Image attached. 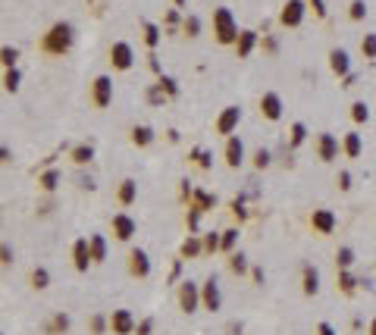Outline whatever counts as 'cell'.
<instances>
[{
  "label": "cell",
  "instance_id": "1",
  "mask_svg": "<svg viewBox=\"0 0 376 335\" xmlns=\"http://www.w3.org/2000/svg\"><path fill=\"white\" fill-rule=\"evenodd\" d=\"M213 35H217L220 44H232V41H238V35H242L235 28V19H232V13L226 7L213 10Z\"/></svg>",
  "mask_w": 376,
  "mask_h": 335
},
{
  "label": "cell",
  "instance_id": "2",
  "mask_svg": "<svg viewBox=\"0 0 376 335\" xmlns=\"http://www.w3.org/2000/svg\"><path fill=\"white\" fill-rule=\"evenodd\" d=\"M69 47H73V25L69 22H57L44 35V50L47 53H66Z\"/></svg>",
  "mask_w": 376,
  "mask_h": 335
},
{
  "label": "cell",
  "instance_id": "3",
  "mask_svg": "<svg viewBox=\"0 0 376 335\" xmlns=\"http://www.w3.org/2000/svg\"><path fill=\"white\" fill-rule=\"evenodd\" d=\"M201 304V288L191 282V279H185L182 285H179V307H182L185 313H194Z\"/></svg>",
  "mask_w": 376,
  "mask_h": 335
},
{
  "label": "cell",
  "instance_id": "4",
  "mask_svg": "<svg viewBox=\"0 0 376 335\" xmlns=\"http://www.w3.org/2000/svg\"><path fill=\"white\" fill-rule=\"evenodd\" d=\"M132 60H135V53H132V47L125 44V41H116V44L110 47V63H113V69H129Z\"/></svg>",
  "mask_w": 376,
  "mask_h": 335
},
{
  "label": "cell",
  "instance_id": "5",
  "mask_svg": "<svg viewBox=\"0 0 376 335\" xmlns=\"http://www.w3.org/2000/svg\"><path fill=\"white\" fill-rule=\"evenodd\" d=\"M110 329H113L116 335H129V332H135L138 326H135V316H132L129 310H113V316H110Z\"/></svg>",
  "mask_w": 376,
  "mask_h": 335
},
{
  "label": "cell",
  "instance_id": "6",
  "mask_svg": "<svg viewBox=\"0 0 376 335\" xmlns=\"http://www.w3.org/2000/svg\"><path fill=\"white\" fill-rule=\"evenodd\" d=\"M282 25H289V28H295V25H301V19H304V0H289V4L282 7Z\"/></svg>",
  "mask_w": 376,
  "mask_h": 335
},
{
  "label": "cell",
  "instance_id": "7",
  "mask_svg": "<svg viewBox=\"0 0 376 335\" xmlns=\"http://www.w3.org/2000/svg\"><path fill=\"white\" fill-rule=\"evenodd\" d=\"M110 226H113V235H116L119 241H129V238L135 235V219H132L129 213H116Z\"/></svg>",
  "mask_w": 376,
  "mask_h": 335
},
{
  "label": "cell",
  "instance_id": "8",
  "mask_svg": "<svg viewBox=\"0 0 376 335\" xmlns=\"http://www.w3.org/2000/svg\"><path fill=\"white\" fill-rule=\"evenodd\" d=\"M129 273L138 276V279H148V273H151V260H148V254L141 251V248H135L129 254Z\"/></svg>",
  "mask_w": 376,
  "mask_h": 335
},
{
  "label": "cell",
  "instance_id": "9",
  "mask_svg": "<svg viewBox=\"0 0 376 335\" xmlns=\"http://www.w3.org/2000/svg\"><path fill=\"white\" fill-rule=\"evenodd\" d=\"M201 301H204V307L207 310H220V282H217V276H210L207 282H204V291H201Z\"/></svg>",
  "mask_w": 376,
  "mask_h": 335
},
{
  "label": "cell",
  "instance_id": "10",
  "mask_svg": "<svg viewBox=\"0 0 376 335\" xmlns=\"http://www.w3.org/2000/svg\"><path fill=\"white\" fill-rule=\"evenodd\" d=\"M73 257H76V270L85 273L88 263H94V257H91V241H88V238H79L76 248H73Z\"/></svg>",
  "mask_w": 376,
  "mask_h": 335
},
{
  "label": "cell",
  "instance_id": "11",
  "mask_svg": "<svg viewBox=\"0 0 376 335\" xmlns=\"http://www.w3.org/2000/svg\"><path fill=\"white\" fill-rule=\"evenodd\" d=\"M226 163L232 170H238L245 163V147H242V138H235V135H229V141H226Z\"/></svg>",
  "mask_w": 376,
  "mask_h": 335
},
{
  "label": "cell",
  "instance_id": "12",
  "mask_svg": "<svg viewBox=\"0 0 376 335\" xmlns=\"http://www.w3.org/2000/svg\"><path fill=\"white\" fill-rule=\"evenodd\" d=\"M238 119H242V110H238V107H226L223 116L217 119V132H220V135H232V128L238 125Z\"/></svg>",
  "mask_w": 376,
  "mask_h": 335
},
{
  "label": "cell",
  "instance_id": "13",
  "mask_svg": "<svg viewBox=\"0 0 376 335\" xmlns=\"http://www.w3.org/2000/svg\"><path fill=\"white\" fill-rule=\"evenodd\" d=\"M317 154H320V160H323V163L335 160V157H338V141H335V135H329V132H323V135H320Z\"/></svg>",
  "mask_w": 376,
  "mask_h": 335
},
{
  "label": "cell",
  "instance_id": "14",
  "mask_svg": "<svg viewBox=\"0 0 376 335\" xmlns=\"http://www.w3.org/2000/svg\"><path fill=\"white\" fill-rule=\"evenodd\" d=\"M113 100V82L107 79V76H97L94 79V104L97 107H107Z\"/></svg>",
  "mask_w": 376,
  "mask_h": 335
},
{
  "label": "cell",
  "instance_id": "15",
  "mask_svg": "<svg viewBox=\"0 0 376 335\" xmlns=\"http://www.w3.org/2000/svg\"><path fill=\"white\" fill-rule=\"evenodd\" d=\"M260 113H263L266 119H279V116H282V100H279V94L266 91V94L260 97Z\"/></svg>",
  "mask_w": 376,
  "mask_h": 335
},
{
  "label": "cell",
  "instance_id": "16",
  "mask_svg": "<svg viewBox=\"0 0 376 335\" xmlns=\"http://www.w3.org/2000/svg\"><path fill=\"white\" fill-rule=\"evenodd\" d=\"M314 229L320 232V235H329L332 229H335V216H332V210H314Z\"/></svg>",
  "mask_w": 376,
  "mask_h": 335
},
{
  "label": "cell",
  "instance_id": "17",
  "mask_svg": "<svg viewBox=\"0 0 376 335\" xmlns=\"http://www.w3.org/2000/svg\"><path fill=\"white\" fill-rule=\"evenodd\" d=\"M329 66H332L335 76H351V60H348V53L338 50V47L329 53Z\"/></svg>",
  "mask_w": 376,
  "mask_h": 335
},
{
  "label": "cell",
  "instance_id": "18",
  "mask_svg": "<svg viewBox=\"0 0 376 335\" xmlns=\"http://www.w3.org/2000/svg\"><path fill=\"white\" fill-rule=\"evenodd\" d=\"M301 288H304V294H307V297L320 291V273H317V270H314L311 263L304 266V285H301Z\"/></svg>",
  "mask_w": 376,
  "mask_h": 335
},
{
  "label": "cell",
  "instance_id": "19",
  "mask_svg": "<svg viewBox=\"0 0 376 335\" xmlns=\"http://www.w3.org/2000/svg\"><path fill=\"white\" fill-rule=\"evenodd\" d=\"M254 44H257V31H242V35H238V41H235L238 57H248V53L254 50Z\"/></svg>",
  "mask_w": 376,
  "mask_h": 335
},
{
  "label": "cell",
  "instance_id": "20",
  "mask_svg": "<svg viewBox=\"0 0 376 335\" xmlns=\"http://www.w3.org/2000/svg\"><path fill=\"white\" fill-rule=\"evenodd\" d=\"M138 197V185L132 182V179H125L122 185H119V204H132Z\"/></svg>",
  "mask_w": 376,
  "mask_h": 335
},
{
  "label": "cell",
  "instance_id": "21",
  "mask_svg": "<svg viewBox=\"0 0 376 335\" xmlns=\"http://www.w3.org/2000/svg\"><path fill=\"white\" fill-rule=\"evenodd\" d=\"M88 241H91V257H94V263L107 260V241H104V235H91Z\"/></svg>",
  "mask_w": 376,
  "mask_h": 335
},
{
  "label": "cell",
  "instance_id": "22",
  "mask_svg": "<svg viewBox=\"0 0 376 335\" xmlns=\"http://www.w3.org/2000/svg\"><path fill=\"white\" fill-rule=\"evenodd\" d=\"M361 151H364L361 135H357V132H348V135H345V154H348V157H361Z\"/></svg>",
  "mask_w": 376,
  "mask_h": 335
},
{
  "label": "cell",
  "instance_id": "23",
  "mask_svg": "<svg viewBox=\"0 0 376 335\" xmlns=\"http://www.w3.org/2000/svg\"><path fill=\"white\" fill-rule=\"evenodd\" d=\"M191 197H194V210H207V207H213V204H217V197H213V194H207V191H191Z\"/></svg>",
  "mask_w": 376,
  "mask_h": 335
},
{
  "label": "cell",
  "instance_id": "24",
  "mask_svg": "<svg viewBox=\"0 0 376 335\" xmlns=\"http://www.w3.org/2000/svg\"><path fill=\"white\" fill-rule=\"evenodd\" d=\"M132 141L145 147V144H151V141H154V132H151L148 125H135V128H132Z\"/></svg>",
  "mask_w": 376,
  "mask_h": 335
},
{
  "label": "cell",
  "instance_id": "25",
  "mask_svg": "<svg viewBox=\"0 0 376 335\" xmlns=\"http://www.w3.org/2000/svg\"><path fill=\"white\" fill-rule=\"evenodd\" d=\"M66 329H69V316H66V313H57V316L47 323V335H57V332H66Z\"/></svg>",
  "mask_w": 376,
  "mask_h": 335
},
{
  "label": "cell",
  "instance_id": "26",
  "mask_svg": "<svg viewBox=\"0 0 376 335\" xmlns=\"http://www.w3.org/2000/svg\"><path fill=\"white\" fill-rule=\"evenodd\" d=\"M141 28H145V41H148V47H157L160 44V28L154 25V22H141Z\"/></svg>",
  "mask_w": 376,
  "mask_h": 335
},
{
  "label": "cell",
  "instance_id": "27",
  "mask_svg": "<svg viewBox=\"0 0 376 335\" xmlns=\"http://www.w3.org/2000/svg\"><path fill=\"white\" fill-rule=\"evenodd\" d=\"M229 270L235 273V276H245V273H248V257H245V254H232V257H229Z\"/></svg>",
  "mask_w": 376,
  "mask_h": 335
},
{
  "label": "cell",
  "instance_id": "28",
  "mask_svg": "<svg viewBox=\"0 0 376 335\" xmlns=\"http://www.w3.org/2000/svg\"><path fill=\"white\" fill-rule=\"evenodd\" d=\"M351 116H354V122H367L370 119V107L364 100H354L351 104Z\"/></svg>",
  "mask_w": 376,
  "mask_h": 335
},
{
  "label": "cell",
  "instance_id": "29",
  "mask_svg": "<svg viewBox=\"0 0 376 335\" xmlns=\"http://www.w3.org/2000/svg\"><path fill=\"white\" fill-rule=\"evenodd\" d=\"M354 263V251L351 248H338V254H335V266L338 270H348Z\"/></svg>",
  "mask_w": 376,
  "mask_h": 335
},
{
  "label": "cell",
  "instance_id": "30",
  "mask_svg": "<svg viewBox=\"0 0 376 335\" xmlns=\"http://www.w3.org/2000/svg\"><path fill=\"white\" fill-rule=\"evenodd\" d=\"M47 282H50V273H47L44 266H38V270L31 273V285H35V288H47Z\"/></svg>",
  "mask_w": 376,
  "mask_h": 335
},
{
  "label": "cell",
  "instance_id": "31",
  "mask_svg": "<svg viewBox=\"0 0 376 335\" xmlns=\"http://www.w3.org/2000/svg\"><path fill=\"white\" fill-rule=\"evenodd\" d=\"M91 157H94V147L91 144H82V147H76V151H73V160L76 163H88Z\"/></svg>",
  "mask_w": 376,
  "mask_h": 335
},
{
  "label": "cell",
  "instance_id": "32",
  "mask_svg": "<svg viewBox=\"0 0 376 335\" xmlns=\"http://www.w3.org/2000/svg\"><path fill=\"white\" fill-rule=\"evenodd\" d=\"M57 182H60V173H57V170H47V173L41 176V188H44V191H53V188H57Z\"/></svg>",
  "mask_w": 376,
  "mask_h": 335
},
{
  "label": "cell",
  "instance_id": "33",
  "mask_svg": "<svg viewBox=\"0 0 376 335\" xmlns=\"http://www.w3.org/2000/svg\"><path fill=\"white\" fill-rule=\"evenodd\" d=\"M194 254H201V241L191 235V238L182 241V257H194Z\"/></svg>",
  "mask_w": 376,
  "mask_h": 335
},
{
  "label": "cell",
  "instance_id": "34",
  "mask_svg": "<svg viewBox=\"0 0 376 335\" xmlns=\"http://www.w3.org/2000/svg\"><path fill=\"white\" fill-rule=\"evenodd\" d=\"M354 285H357V282H354V276H351L348 270H342V273H338V288H342L345 294H351V291H354Z\"/></svg>",
  "mask_w": 376,
  "mask_h": 335
},
{
  "label": "cell",
  "instance_id": "35",
  "mask_svg": "<svg viewBox=\"0 0 376 335\" xmlns=\"http://www.w3.org/2000/svg\"><path fill=\"white\" fill-rule=\"evenodd\" d=\"M235 241H238V229H229V232H223L220 251H232V248H235Z\"/></svg>",
  "mask_w": 376,
  "mask_h": 335
},
{
  "label": "cell",
  "instance_id": "36",
  "mask_svg": "<svg viewBox=\"0 0 376 335\" xmlns=\"http://www.w3.org/2000/svg\"><path fill=\"white\" fill-rule=\"evenodd\" d=\"M348 16H351V19H364V16H367V4H364V0H351Z\"/></svg>",
  "mask_w": 376,
  "mask_h": 335
},
{
  "label": "cell",
  "instance_id": "37",
  "mask_svg": "<svg viewBox=\"0 0 376 335\" xmlns=\"http://www.w3.org/2000/svg\"><path fill=\"white\" fill-rule=\"evenodd\" d=\"M304 138H307V128H304V122H295L292 125V147L304 144Z\"/></svg>",
  "mask_w": 376,
  "mask_h": 335
},
{
  "label": "cell",
  "instance_id": "38",
  "mask_svg": "<svg viewBox=\"0 0 376 335\" xmlns=\"http://www.w3.org/2000/svg\"><path fill=\"white\" fill-rule=\"evenodd\" d=\"M361 50H364V57H376V35H364V41H361Z\"/></svg>",
  "mask_w": 376,
  "mask_h": 335
},
{
  "label": "cell",
  "instance_id": "39",
  "mask_svg": "<svg viewBox=\"0 0 376 335\" xmlns=\"http://www.w3.org/2000/svg\"><path fill=\"white\" fill-rule=\"evenodd\" d=\"M198 31H201V19H198V16H188V19H185V35H188V38H198Z\"/></svg>",
  "mask_w": 376,
  "mask_h": 335
},
{
  "label": "cell",
  "instance_id": "40",
  "mask_svg": "<svg viewBox=\"0 0 376 335\" xmlns=\"http://www.w3.org/2000/svg\"><path fill=\"white\" fill-rule=\"evenodd\" d=\"M19 79H22V76H19V69H10V72H7V79H4V88H7V91H16V88H19Z\"/></svg>",
  "mask_w": 376,
  "mask_h": 335
},
{
  "label": "cell",
  "instance_id": "41",
  "mask_svg": "<svg viewBox=\"0 0 376 335\" xmlns=\"http://www.w3.org/2000/svg\"><path fill=\"white\" fill-rule=\"evenodd\" d=\"M16 60H19V50H16V47H4V66H7V69H13V66H16Z\"/></svg>",
  "mask_w": 376,
  "mask_h": 335
},
{
  "label": "cell",
  "instance_id": "42",
  "mask_svg": "<svg viewBox=\"0 0 376 335\" xmlns=\"http://www.w3.org/2000/svg\"><path fill=\"white\" fill-rule=\"evenodd\" d=\"M160 88L166 91V94H179V85H176V79H169V76H160V82H157Z\"/></svg>",
  "mask_w": 376,
  "mask_h": 335
},
{
  "label": "cell",
  "instance_id": "43",
  "mask_svg": "<svg viewBox=\"0 0 376 335\" xmlns=\"http://www.w3.org/2000/svg\"><path fill=\"white\" fill-rule=\"evenodd\" d=\"M254 166H257V170H266V166H270V151H263V147H260V151L254 154Z\"/></svg>",
  "mask_w": 376,
  "mask_h": 335
},
{
  "label": "cell",
  "instance_id": "44",
  "mask_svg": "<svg viewBox=\"0 0 376 335\" xmlns=\"http://www.w3.org/2000/svg\"><path fill=\"white\" fill-rule=\"evenodd\" d=\"M191 157L198 160V163L204 166V170H210V154H207V151H201V147H194V151H191Z\"/></svg>",
  "mask_w": 376,
  "mask_h": 335
},
{
  "label": "cell",
  "instance_id": "45",
  "mask_svg": "<svg viewBox=\"0 0 376 335\" xmlns=\"http://www.w3.org/2000/svg\"><path fill=\"white\" fill-rule=\"evenodd\" d=\"M148 100H151V104H163V88L154 85V88L148 91Z\"/></svg>",
  "mask_w": 376,
  "mask_h": 335
},
{
  "label": "cell",
  "instance_id": "46",
  "mask_svg": "<svg viewBox=\"0 0 376 335\" xmlns=\"http://www.w3.org/2000/svg\"><path fill=\"white\" fill-rule=\"evenodd\" d=\"M135 332H138V335H151V332H154V320H151V316H148V320H141Z\"/></svg>",
  "mask_w": 376,
  "mask_h": 335
},
{
  "label": "cell",
  "instance_id": "47",
  "mask_svg": "<svg viewBox=\"0 0 376 335\" xmlns=\"http://www.w3.org/2000/svg\"><path fill=\"white\" fill-rule=\"evenodd\" d=\"M220 241H223V238H217V232H210V235L204 238V245H207V251H220Z\"/></svg>",
  "mask_w": 376,
  "mask_h": 335
},
{
  "label": "cell",
  "instance_id": "48",
  "mask_svg": "<svg viewBox=\"0 0 376 335\" xmlns=\"http://www.w3.org/2000/svg\"><path fill=\"white\" fill-rule=\"evenodd\" d=\"M338 188H342V191H348V188H351V173H348V170L338 173Z\"/></svg>",
  "mask_w": 376,
  "mask_h": 335
},
{
  "label": "cell",
  "instance_id": "49",
  "mask_svg": "<svg viewBox=\"0 0 376 335\" xmlns=\"http://www.w3.org/2000/svg\"><path fill=\"white\" fill-rule=\"evenodd\" d=\"M104 326H107L104 316H91V332H94V335H100V332H104Z\"/></svg>",
  "mask_w": 376,
  "mask_h": 335
},
{
  "label": "cell",
  "instance_id": "50",
  "mask_svg": "<svg viewBox=\"0 0 376 335\" xmlns=\"http://www.w3.org/2000/svg\"><path fill=\"white\" fill-rule=\"evenodd\" d=\"M232 213H235L238 219H245V216H248V210L242 207V200H232Z\"/></svg>",
  "mask_w": 376,
  "mask_h": 335
},
{
  "label": "cell",
  "instance_id": "51",
  "mask_svg": "<svg viewBox=\"0 0 376 335\" xmlns=\"http://www.w3.org/2000/svg\"><path fill=\"white\" fill-rule=\"evenodd\" d=\"M311 7H314L317 16H326V4H323V0H311Z\"/></svg>",
  "mask_w": 376,
  "mask_h": 335
},
{
  "label": "cell",
  "instance_id": "52",
  "mask_svg": "<svg viewBox=\"0 0 376 335\" xmlns=\"http://www.w3.org/2000/svg\"><path fill=\"white\" fill-rule=\"evenodd\" d=\"M317 335H335V329H332L329 323H320V326H317Z\"/></svg>",
  "mask_w": 376,
  "mask_h": 335
},
{
  "label": "cell",
  "instance_id": "53",
  "mask_svg": "<svg viewBox=\"0 0 376 335\" xmlns=\"http://www.w3.org/2000/svg\"><path fill=\"white\" fill-rule=\"evenodd\" d=\"M226 332H229V335H242V323H235V320H232V323L226 326Z\"/></svg>",
  "mask_w": 376,
  "mask_h": 335
},
{
  "label": "cell",
  "instance_id": "54",
  "mask_svg": "<svg viewBox=\"0 0 376 335\" xmlns=\"http://www.w3.org/2000/svg\"><path fill=\"white\" fill-rule=\"evenodd\" d=\"M179 273H182V260H176V266H173V273H169V282H176Z\"/></svg>",
  "mask_w": 376,
  "mask_h": 335
},
{
  "label": "cell",
  "instance_id": "55",
  "mask_svg": "<svg viewBox=\"0 0 376 335\" xmlns=\"http://www.w3.org/2000/svg\"><path fill=\"white\" fill-rule=\"evenodd\" d=\"M263 44H266V50H276V47H279V41H276V38H266Z\"/></svg>",
  "mask_w": 376,
  "mask_h": 335
},
{
  "label": "cell",
  "instance_id": "56",
  "mask_svg": "<svg viewBox=\"0 0 376 335\" xmlns=\"http://www.w3.org/2000/svg\"><path fill=\"white\" fill-rule=\"evenodd\" d=\"M148 60H151V69H154V72H160V60L154 57V53H151V57H148Z\"/></svg>",
  "mask_w": 376,
  "mask_h": 335
},
{
  "label": "cell",
  "instance_id": "57",
  "mask_svg": "<svg viewBox=\"0 0 376 335\" xmlns=\"http://www.w3.org/2000/svg\"><path fill=\"white\" fill-rule=\"evenodd\" d=\"M354 82H357V76H354V72H351V76H345V85H342V88H351Z\"/></svg>",
  "mask_w": 376,
  "mask_h": 335
},
{
  "label": "cell",
  "instance_id": "58",
  "mask_svg": "<svg viewBox=\"0 0 376 335\" xmlns=\"http://www.w3.org/2000/svg\"><path fill=\"white\" fill-rule=\"evenodd\" d=\"M370 335H376V320H373V323H370Z\"/></svg>",
  "mask_w": 376,
  "mask_h": 335
},
{
  "label": "cell",
  "instance_id": "59",
  "mask_svg": "<svg viewBox=\"0 0 376 335\" xmlns=\"http://www.w3.org/2000/svg\"><path fill=\"white\" fill-rule=\"evenodd\" d=\"M188 4V0H176V7H185Z\"/></svg>",
  "mask_w": 376,
  "mask_h": 335
}]
</instances>
